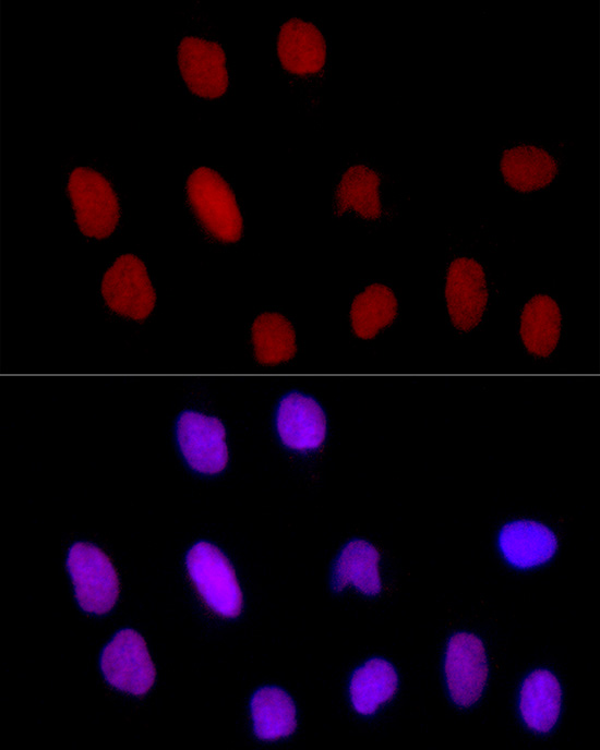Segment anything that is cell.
Here are the masks:
<instances>
[{"mask_svg": "<svg viewBox=\"0 0 600 750\" xmlns=\"http://www.w3.org/2000/svg\"><path fill=\"white\" fill-rule=\"evenodd\" d=\"M190 206L206 232L219 242L235 243L243 232V219L227 181L208 167H199L188 177Z\"/></svg>", "mask_w": 600, "mask_h": 750, "instance_id": "cell-1", "label": "cell"}, {"mask_svg": "<svg viewBox=\"0 0 600 750\" xmlns=\"http://www.w3.org/2000/svg\"><path fill=\"white\" fill-rule=\"evenodd\" d=\"M185 567L199 595L215 614L225 618L240 615L242 591L232 565L218 547L205 541L193 544Z\"/></svg>", "mask_w": 600, "mask_h": 750, "instance_id": "cell-2", "label": "cell"}, {"mask_svg": "<svg viewBox=\"0 0 600 750\" xmlns=\"http://www.w3.org/2000/svg\"><path fill=\"white\" fill-rule=\"evenodd\" d=\"M77 229L93 239H106L113 233L120 219V205L110 182L98 171L74 168L67 182Z\"/></svg>", "mask_w": 600, "mask_h": 750, "instance_id": "cell-3", "label": "cell"}, {"mask_svg": "<svg viewBox=\"0 0 600 750\" xmlns=\"http://www.w3.org/2000/svg\"><path fill=\"white\" fill-rule=\"evenodd\" d=\"M67 568L84 612L104 615L112 609L119 597V578L112 561L99 547L85 542L72 544Z\"/></svg>", "mask_w": 600, "mask_h": 750, "instance_id": "cell-4", "label": "cell"}, {"mask_svg": "<svg viewBox=\"0 0 600 750\" xmlns=\"http://www.w3.org/2000/svg\"><path fill=\"white\" fill-rule=\"evenodd\" d=\"M443 672L449 700L461 709L473 706L489 679L487 649L480 637L468 631L453 633L446 642Z\"/></svg>", "mask_w": 600, "mask_h": 750, "instance_id": "cell-5", "label": "cell"}, {"mask_svg": "<svg viewBox=\"0 0 600 750\" xmlns=\"http://www.w3.org/2000/svg\"><path fill=\"white\" fill-rule=\"evenodd\" d=\"M99 665L106 681L121 692L142 697L154 686V663L145 640L133 629H122L112 637Z\"/></svg>", "mask_w": 600, "mask_h": 750, "instance_id": "cell-6", "label": "cell"}, {"mask_svg": "<svg viewBox=\"0 0 600 750\" xmlns=\"http://www.w3.org/2000/svg\"><path fill=\"white\" fill-rule=\"evenodd\" d=\"M444 299L452 326L469 332L481 323L489 303V283L482 265L458 256L449 262L444 281Z\"/></svg>", "mask_w": 600, "mask_h": 750, "instance_id": "cell-7", "label": "cell"}, {"mask_svg": "<svg viewBox=\"0 0 600 750\" xmlns=\"http://www.w3.org/2000/svg\"><path fill=\"white\" fill-rule=\"evenodd\" d=\"M100 292L112 312L136 322L146 319L155 309L156 291L146 266L133 254L115 259L103 276Z\"/></svg>", "mask_w": 600, "mask_h": 750, "instance_id": "cell-8", "label": "cell"}, {"mask_svg": "<svg viewBox=\"0 0 600 750\" xmlns=\"http://www.w3.org/2000/svg\"><path fill=\"white\" fill-rule=\"evenodd\" d=\"M176 439L182 458L193 471L215 475L226 469L229 450L219 419L184 411L176 423Z\"/></svg>", "mask_w": 600, "mask_h": 750, "instance_id": "cell-9", "label": "cell"}, {"mask_svg": "<svg viewBox=\"0 0 600 750\" xmlns=\"http://www.w3.org/2000/svg\"><path fill=\"white\" fill-rule=\"evenodd\" d=\"M177 60L181 77L194 95L214 99L227 92L226 55L216 41L187 36L178 46Z\"/></svg>", "mask_w": 600, "mask_h": 750, "instance_id": "cell-10", "label": "cell"}, {"mask_svg": "<svg viewBox=\"0 0 600 750\" xmlns=\"http://www.w3.org/2000/svg\"><path fill=\"white\" fill-rule=\"evenodd\" d=\"M496 546L508 566L517 570H530L554 558L559 539L550 527L540 521L514 519L500 528Z\"/></svg>", "mask_w": 600, "mask_h": 750, "instance_id": "cell-11", "label": "cell"}, {"mask_svg": "<svg viewBox=\"0 0 600 750\" xmlns=\"http://www.w3.org/2000/svg\"><path fill=\"white\" fill-rule=\"evenodd\" d=\"M275 426L283 445L296 451L320 448L327 435L322 407L312 397L300 392H289L280 399Z\"/></svg>", "mask_w": 600, "mask_h": 750, "instance_id": "cell-12", "label": "cell"}, {"mask_svg": "<svg viewBox=\"0 0 600 750\" xmlns=\"http://www.w3.org/2000/svg\"><path fill=\"white\" fill-rule=\"evenodd\" d=\"M517 707L528 730L538 735L551 733L563 707V689L556 675L545 668L527 674L519 687Z\"/></svg>", "mask_w": 600, "mask_h": 750, "instance_id": "cell-13", "label": "cell"}, {"mask_svg": "<svg viewBox=\"0 0 600 750\" xmlns=\"http://www.w3.org/2000/svg\"><path fill=\"white\" fill-rule=\"evenodd\" d=\"M276 50L280 64L296 75L315 74L326 61L323 34L314 24L298 17L281 24Z\"/></svg>", "mask_w": 600, "mask_h": 750, "instance_id": "cell-14", "label": "cell"}, {"mask_svg": "<svg viewBox=\"0 0 600 750\" xmlns=\"http://www.w3.org/2000/svg\"><path fill=\"white\" fill-rule=\"evenodd\" d=\"M332 581L337 591L352 588L363 595H379L382 578L376 546L364 539L348 541L336 556Z\"/></svg>", "mask_w": 600, "mask_h": 750, "instance_id": "cell-15", "label": "cell"}, {"mask_svg": "<svg viewBox=\"0 0 600 750\" xmlns=\"http://www.w3.org/2000/svg\"><path fill=\"white\" fill-rule=\"evenodd\" d=\"M557 170V160L549 150L530 144L505 149L500 160L504 182L524 193L548 186L555 179Z\"/></svg>", "mask_w": 600, "mask_h": 750, "instance_id": "cell-16", "label": "cell"}, {"mask_svg": "<svg viewBox=\"0 0 600 750\" xmlns=\"http://www.w3.org/2000/svg\"><path fill=\"white\" fill-rule=\"evenodd\" d=\"M562 335V313L556 301L547 294H536L525 304L519 320V338L532 356H551Z\"/></svg>", "mask_w": 600, "mask_h": 750, "instance_id": "cell-17", "label": "cell"}, {"mask_svg": "<svg viewBox=\"0 0 600 750\" xmlns=\"http://www.w3.org/2000/svg\"><path fill=\"white\" fill-rule=\"evenodd\" d=\"M398 689V674L388 661L372 657L359 665L349 680V701L360 715H372L389 702Z\"/></svg>", "mask_w": 600, "mask_h": 750, "instance_id": "cell-18", "label": "cell"}, {"mask_svg": "<svg viewBox=\"0 0 600 750\" xmlns=\"http://www.w3.org/2000/svg\"><path fill=\"white\" fill-rule=\"evenodd\" d=\"M335 206L339 215L352 214L364 220L382 216L381 180L376 171L364 165H353L340 177L335 191Z\"/></svg>", "mask_w": 600, "mask_h": 750, "instance_id": "cell-19", "label": "cell"}, {"mask_svg": "<svg viewBox=\"0 0 600 750\" xmlns=\"http://www.w3.org/2000/svg\"><path fill=\"white\" fill-rule=\"evenodd\" d=\"M255 736L263 741H277L291 736L297 728V711L290 695L280 688L263 687L250 701Z\"/></svg>", "mask_w": 600, "mask_h": 750, "instance_id": "cell-20", "label": "cell"}, {"mask_svg": "<svg viewBox=\"0 0 600 750\" xmlns=\"http://www.w3.org/2000/svg\"><path fill=\"white\" fill-rule=\"evenodd\" d=\"M397 312V299L387 286L382 283L369 285L352 300L350 307L351 330L359 339H372L395 320Z\"/></svg>", "mask_w": 600, "mask_h": 750, "instance_id": "cell-21", "label": "cell"}, {"mask_svg": "<svg viewBox=\"0 0 600 750\" xmlns=\"http://www.w3.org/2000/svg\"><path fill=\"white\" fill-rule=\"evenodd\" d=\"M253 355L262 365H278L297 353L296 331L291 323L276 312L259 314L251 326Z\"/></svg>", "mask_w": 600, "mask_h": 750, "instance_id": "cell-22", "label": "cell"}]
</instances>
